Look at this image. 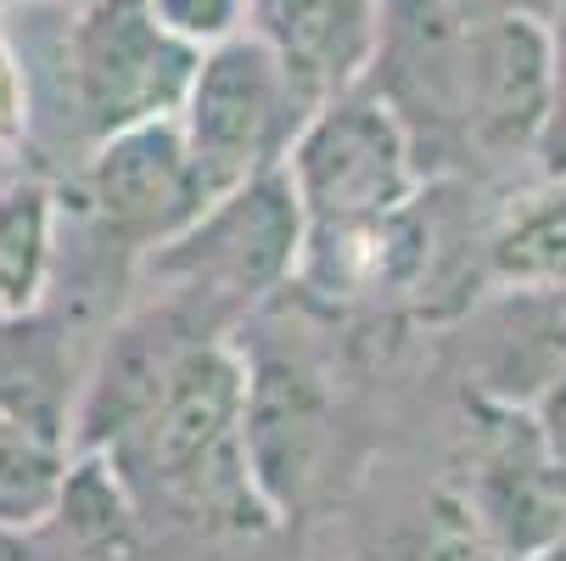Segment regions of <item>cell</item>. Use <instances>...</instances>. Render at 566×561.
I'll return each instance as SVG.
<instances>
[{"label": "cell", "instance_id": "obj_6", "mask_svg": "<svg viewBox=\"0 0 566 561\" xmlns=\"http://www.w3.org/2000/svg\"><path fill=\"white\" fill-rule=\"evenodd\" d=\"M78 186H85V214L96 219V230L135 259L169 248L213 202L202 191V175L191 164L175 118L135 124V129L91 146L85 169H78Z\"/></svg>", "mask_w": 566, "mask_h": 561}, {"label": "cell", "instance_id": "obj_10", "mask_svg": "<svg viewBox=\"0 0 566 561\" xmlns=\"http://www.w3.org/2000/svg\"><path fill=\"white\" fill-rule=\"evenodd\" d=\"M253 18L314 107L365 85L381 40V0H259Z\"/></svg>", "mask_w": 566, "mask_h": 561}, {"label": "cell", "instance_id": "obj_14", "mask_svg": "<svg viewBox=\"0 0 566 561\" xmlns=\"http://www.w3.org/2000/svg\"><path fill=\"white\" fill-rule=\"evenodd\" d=\"M392 561H511L489 533H482V522L471 517V506L460 495H427L421 517L403 528Z\"/></svg>", "mask_w": 566, "mask_h": 561}, {"label": "cell", "instance_id": "obj_7", "mask_svg": "<svg viewBox=\"0 0 566 561\" xmlns=\"http://www.w3.org/2000/svg\"><path fill=\"white\" fill-rule=\"evenodd\" d=\"M549 118V23L533 12H465V152L471 164L538 157Z\"/></svg>", "mask_w": 566, "mask_h": 561}, {"label": "cell", "instance_id": "obj_18", "mask_svg": "<svg viewBox=\"0 0 566 561\" xmlns=\"http://www.w3.org/2000/svg\"><path fill=\"white\" fill-rule=\"evenodd\" d=\"M0 561H85L45 517L34 528H0Z\"/></svg>", "mask_w": 566, "mask_h": 561}, {"label": "cell", "instance_id": "obj_21", "mask_svg": "<svg viewBox=\"0 0 566 561\" xmlns=\"http://www.w3.org/2000/svg\"><path fill=\"white\" fill-rule=\"evenodd\" d=\"M0 7H29V0H0Z\"/></svg>", "mask_w": 566, "mask_h": 561}, {"label": "cell", "instance_id": "obj_8", "mask_svg": "<svg viewBox=\"0 0 566 561\" xmlns=\"http://www.w3.org/2000/svg\"><path fill=\"white\" fill-rule=\"evenodd\" d=\"M235 438H241V466H248L259 500L281 522L308 500L319 460H326V444H332L326 393L286 360H259L248 365Z\"/></svg>", "mask_w": 566, "mask_h": 561}, {"label": "cell", "instance_id": "obj_19", "mask_svg": "<svg viewBox=\"0 0 566 561\" xmlns=\"http://www.w3.org/2000/svg\"><path fill=\"white\" fill-rule=\"evenodd\" d=\"M460 12H533V18H549L555 0H454Z\"/></svg>", "mask_w": 566, "mask_h": 561}, {"label": "cell", "instance_id": "obj_2", "mask_svg": "<svg viewBox=\"0 0 566 561\" xmlns=\"http://www.w3.org/2000/svg\"><path fill=\"white\" fill-rule=\"evenodd\" d=\"M51 29L23 51L29 124L56 118L78 152H91L135 124L175 118L197 73V45L157 23L151 0H51Z\"/></svg>", "mask_w": 566, "mask_h": 561}, {"label": "cell", "instance_id": "obj_22", "mask_svg": "<svg viewBox=\"0 0 566 561\" xmlns=\"http://www.w3.org/2000/svg\"><path fill=\"white\" fill-rule=\"evenodd\" d=\"M253 7H259V0H253Z\"/></svg>", "mask_w": 566, "mask_h": 561}, {"label": "cell", "instance_id": "obj_17", "mask_svg": "<svg viewBox=\"0 0 566 561\" xmlns=\"http://www.w3.org/2000/svg\"><path fill=\"white\" fill-rule=\"evenodd\" d=\"M29 135V79L12 51V34L0 29V146H18Z\"/></svg>", "mask_w": 566, "mask_h": 561}, {"label": "cell", "instance_id": "obj_5", "mask_svg": "<svg viewBox=\"0 0 566 561\" xmlns=\"http://www.w3.org/2000/svg\"><path fill=\"white\" fill-rule=\"evenodd\" d=\"M286 180L303 202L308 242L398 219L421 191V164L403 124L359 85L326 102L286 152Z\"/></svg>", "mask_w": 566, "mask_h": 561}, {"label": "cell", "instance_id": "obj_20", "mask_svg": "<svg viewBox=\"0 0 566 561\" xmlns=\"http://www.w3.org/2000/svg\"><path fill=\"white\" fill-rule=\"evenodd\" d=\"M527 561H566V539H549L544 550H533Z\"/></svg>", "mask_w": 566, "mask_h": 561}, {"label": "cell", "instance_id": "obj_1", "mask_svg": "<svg viewBox=\"0 0 566 561\" xmlns=\"http://www.w3.org/2000/svg\"><path fill=\"white\" fill-rule=\"evenodd\" d=\"M241 393L248 360L219 337H191L135 427L102 455L135 506H164L208 533H259L275 511L241 466Z\"/></svg>", "mask_w": 566, "mask_h": 561}, {"label": "cell", "instance_id": "obj_13", "mask_svg": "<svg viewBox=\"0 0 566 561\" xmlns=\"http://www.w3.org/2000/svg\"><path fill=\"white\" fill-rule=\"evenodd\" d=\"M67 438L18 416V411H0V528H34L62 477H67Z\"/></svg>", "mask_w": 566, "mask_h": 561}, {"label": "cell", "instance_id": "obj_15", "mask_svg": "<svg viewBox=\"0 0 566 561\" xmlns=\"http://www.w3.org/2000/svg\"><path fill=\"white\" fill-rule=\"evenodd\" d=\"M151 12L164 29H175L186 45L208 51L230 34H241V23L253 18V0H151Z\"/></svg>", "mask_w": 566, "mask_h": 561}, {"label": "cell", "instance_id": "obj_12", "mask_svg": "<svg viewBox=\"0 0 566 561\" xmlns=\"http://www.w3.org/2000/svg\"><path fill=\"white\" fill-rule=\"evenodd\" d=\"M56 264V191L18 169L0 180V320L40 309Z\"/></svg>", "mask_w": 566, "mask_h": 561}, {"label": "cell", "instance_id": "obj_3", "mask_svg": "<svg viewBox=\"0 0 566 561\" xmlns=\"http://www.w3.org/2000/svg\"><path fill=\"white\" fill-rule=\"evenodd\" d=\"M314 113L319 107L292 85L264 34H230L197 56L175 124L202 175V191L224 197L281 169Z\"/></svg>", "mask_w": 566, "mask_h": 561}, {"label": "cell", "instance_id": "obj_4", "mask_svg": "<svg viewBox=\"0 0 566 561\" xmlns=\"http://www.w3.org/2000/svg\"><path fill=\"white\" fill-rule=\"evenodd\" d=\"M308 253V219L286 180V169H270L248 186L213 197L169 248L146 253L140 264L175 287L164 298L175 303H230L248 309L270 292H281L292 276H303Z\"/></svg>", "mask_w": 566, "mask_h": 561}, {"label": "cell", "instance_id": "obj_11", "mask_svg": "<svg viewBox=\"0 0 566 561\" xmlns=\"http://www.w3.org/2000/svg\"><path fill=\"white\" fill-rule=\"evenodd\" d=\"M482 270L511 292H566V175L511 197L482 242Z\"/></svg>", "mask_w": 566, "mask_h": 561}, {"label": "cell", "instance_id": "obj_16", "mask_svg": "<svg viewBox=\"0 0 566 561\" xmlns=\"http://www.w3.org/2000/svg\"><path fill=\"white\" fill-rule=\"evenodd\" d=\"M549 118L538 135V175H566V0L549 7Z\"/></svg>", "mask_w": 566, "mask_h": 561}, {"label": "cell", "instance_id": "obj_9", "mask_svg": "<svg viewBox=\"0 0 566 561\" xmlns=\"http://www.w3.org/2000/svg\"><path fill=\"white\" fill-rule=\"evenodd\" d=\"M460 500L471 506L482 533H489L511 561H527L533 550H544L566 528V466H555L544 455L533 416L522 422L516 411H505L489 455L476 460L471 489H460Z\"/></svg>", "mask_w": 566, "mask_h": 561}]
</instances>
